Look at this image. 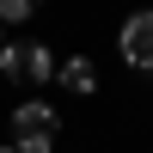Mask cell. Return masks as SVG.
Masks as SVG:
<instances>
[{
  "mask_svg": "<svg viewBox=\"0 0 153 153\" xmlns=\"http://www.w3.org/2000/svg\"><path fill=\"white\" fill-rule=\"evenodd\" d=\"M0 49H6V25H0Z\"/></svg>",
  "mask_w": 153,
  "mask_h": 153,
  "instance_id": "obj_7",
  "label": "cell"
},
{
  "mask_svg": "<svg viewBox=\"0 0 153 153\" xmlns=\"http://www.w3.org/2000/svg\"><path fill=\"white\" fill-rule=\"evenodd\" d=\"M31 0H0V25H25V19H31Z\"/></svg>",
  "mask_w": 153,
  "mask_h": 153,
  "instance_id": "obj_5",
  "label": "cell"
},
{
  "mask_svg": "<svg viewBox=\"0 0 153 153\" xmlns=\"http://www.w3.org/2000/svg\"><path fill=\"white\" fill-rule=\"evenodd\" d=\"M117 49H123V61H129L135 74H153V12H135V19H123Z\"/></svg>",
  "mask_w": 153,
  "mask_h": 153,
  "instance_id": "obj_2",
  "label": "cell"
},
{
  "mask_svg": "<svg viewBox=\"0 0 153 153\" xmlns=\"http://www.w3.org/2000/svg\"><path fill=\"white\" fill-rule=\"evenodd\" d=\"M55 129H61V117L43 98H25V104L12 110V135H19V141H55Z\"/></svg>",
  "mask_w": 153,
  "mask_h": 153,
  "instance_id": "obj_3",
  "label": "cell"
},
{
  "mask_svg": "<svg viewBox=\"0 0 153 153\" xmlns=\"http://www.w3.org/2000/svg\"><path fill=\"white\" fill-rule=\"evenodd\" d=\"M12 147H19V153H49L55 141H12Z\"/></svg>",
  "mask_w": 153,
  "mask_h": 153,
  "instance_id": "obj_6",
  "label": "cell"
},
{
  "mask_svg": "<svg viewBox=\"0 0 153 153\" xmlns=\"http://www.w3.org/2000/svg\"><path fill=\"white\" fill-rule=\"evenodd\" d=\"M0 74L12 86H43L55 74V55H49V43H6L0 49Z\"/></svg>",
  "mask_w": 153,
  "mask_h": 153,
  "instance_id": "obj_1",
  "label": "cell"
},
{
  "mask_svg": "<svg viewBox=\"0 0 153 153\" xmlns=\"http://www.w3.org/2000/svg\"><path fill=\"white\" fill-rule=\"evenodd\" d=\"M55 74H61V86H68V92H80V98H92V92H98V68H92L86 55H68Z\"/></svg>",
  "mask_w": 153,
  "mask_h": 153,
  "instance_id": "obj_4",
  "label": "cell"
},
{
  "mask_svg": "<svg viewBox=\"0 0 153 153\" xmlns=\"http://www.w3.org/2000/svg\"><path fill=\"white\" fill-rule=\"evenodd\" d=\"M31 6H43V0H31Z\"/></svg>",
  "mask_w": 153,
  "mask_h": 153,
  "instance_id": "obj_9",
  "label": "cell"
},
{
  "mask_svg": "<svg viewBox=\"0 0 153 153\" xmlns=\"http://www.w3.org/2000/svg\"><path fill=\"white\" fill-rule=\"evenodd\" d=\"M0 153H19V147H0Z\"/></svg>",
  "mask_w": 153,
  "mask_h": 153,
  "instance_id": "obj_8",
  "label": "cell"
}]
</instances>
